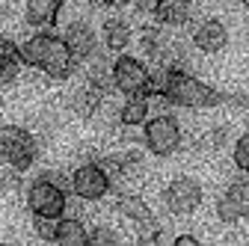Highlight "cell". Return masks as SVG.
Instances as JSON below:
<instances>
[{"label": "cell", "mask_w": 249, "mask_h": 246, "mask_svg": "<svg viewBox=\"0 0 249 246\" xmlns=\"http://www.w3.org/2000/svg\"><path fill=\"white\" fill-rule=\"evenodd\" d=\"M21 63L42 69L53 80H66V77H71L77 59L71 56L66 39H59L53 33H36L21 45Z\"/></svg>", "instance_id": "cell-1"}, {"label": "cell", "mask_w": 249, "mask_h": 246, "mask_svg": "<svg viewBox=\"0 0 249 246\" xmlns=\"http://www.w3.org/2000/svg\"><path fill=\"white\" fill-rule=\"evenodd\" d=\"M163 98L169 104H178V107L205 110V107L223 104L229 95H223V92H216L213 86L202 83L199 77L187 74L184 69H169V80H166V89H163Z\"/></svg>", "instance_id": "cell-2"}, {"label": "cell", "mask_w": 249, "mask_h": 246, "mask_svg": "<svg viewBox=\"0 0 249 246\" xmlns=\"http://www.w3.org/2000/svg\"><path fill=\"white\" fill-rule=\"evenodd\" d=\"M39 155V142L21 125H3L0 128V158H3L12 169L24 172L36 163Z\"/></svg>", "instance_id": "cell-3"}, {"label": "cell", "mask_w": 249, "mask_h": 246, "mask_svg": "<svg viewBox=\"0 0 249 246\" xmlns=\"http://www.w3.org/2000/svg\"><path fill=\"white\" fill-rule=\"evenodd\" d=\"M27 208L33 211V217H62L69 208V199H66V187L51 178H39L30 184L27 190Z\"/></svg>", "instance_id": "cell-4"}, {"label": "cell", "mask_w": 249, "mask_h": 246, "mask_svg": "<svg viewBox=\"0 0 249 246\" xmlns=\"http://www.w3.org/2000/svg\"><path fill=\"white\" fill-rule=\"evenodd\" d=\"M145 145L151 155H158V158H169L178 151L181 145V125H178V119L175 116H154L145 122Z\"/></svg>", "instance_id": "cell-5"}, {"label": "cell", "mask_w": 249, "mask_h": 246, "mask_svg": "<svg viewBox=\"0 0 249 246\" xmlns=\"http://www.w3.org/2000/svg\"><path fill=\"white\" fill-rule=\"evenodd\" d=\"M116 211L122 213L124 220H131V223L137 226L140 240H145V243L160 240V226H158V220H154L151 208H148L140 196H134V193H122V196L116 199Z\"/></svg>", "instance_id": "cell-6"}, {"label": "cell", "mask_w": 249, "mask_h": 246, "mask_svg": "<svg viewBox=\"0 0 249 246\" xmlns=\"http://www.w3.org/2000/svg\"><path fill=\"white\" fill-rule=\"evenodd\" d=\"M110 184L113 181H110V175H107V169L101 163H83L71 175V190L83 202H98V199H104L110 193Z\"/></svg>", "instance_id": "cell-7"}, {"label": "cell", "mask_w": 249, "mask_h": 246, "mask_svg": "<svg viewBox=\"0 0 249 246\" xmlns=\"http://www.w3.org/2000/svg\"><path fill=\"white\" fill-rule=\"evenodd\" d=\"M163 202L172 213L178 217H187L202 205V184L190 175H178L169 181V187L163 190Z\"/></svg>", "instance_id": "cell-8"}, {"label": "cell", "mask_w": 249, "mask_h": 246, "mask_svg": "<svg viewBox=\"0 0 249 246\" xmlns=\"http://www.w3.org/2000/svg\"><path fill=\"white\" fill-rule=\"evenodd\" d=\"M113 86L124 95H145V86H148V69L142 59L122 53L116 63H113Z\"/></svg>", "instance_id": "cell-9"}, {"label": "cell", "mask_w": 249, "mask_h": 246, "mask_svg": "<svg viewBox=\"0 0 249 246\" xmlns=\"http://www.w3.org/2000/svg\"><path fill=\"white\" fill-rule=\"evenodd\" d=\"M216 217L223 223H240L249 217V184L234 181L223 190V196L216 199Z\"/></svg>", "instance_id": "cell-10"}, {"label": "cell", "mask_w": 249, "mask_h": 246, "mask_svg": "<svg viewBox=\"0 0 249 246\" xmlns=\"http://www.w3.org/2000/svg\"><path fill=\"white\" fill-rule=\"evenodd\" d=\"M193 45L205 53H220L229 45V30L223 21L216 18H205L196 30H193Z\"/></svg>", "instance_id": "cell-11"}, {"label": "cell", "mask_w": 249, "mask_h": 246, "mask_svg": "<svg viewBox=\"0 0 249 246\" xmlns=\"http://www.w3.org/2000/svg\"><path fill=\"white\" fill-rule=\"evenodd\" d=\"M62 39H66V45H69V51H71V56L77 59V63H86V59L95 53V33H92V27L83 24V21L69 24V30H66Z\"/></svg>", "instance_id": "cell-12"}, {"label": "cell", "mask_w": 249, "mask_h": 246, "mask_svg": "<svg viewBox=\"0 0 249 246\" xmlns=\"http://www.w3.org/2000/svg\"><path fill=\"white\" fill-rule=\"evenodd\" d=\"M59 9H62V0H27V3H24L27 24H33V27H45V30L56 24Z\"/></svg>", "instance_id": "cell-13"}, {"label": "cell", "mask_w": 249, "mask_h": 246, "mask_svg": "<svg viewBox=\"0 0 249 246\" xmlns=\"http://www.w3.org/2000/svg\"><path fill=\"white\" fill-rule=\"evenodd\" d=\"M101 101H104V89L92 86V83L86 80V86H80L74 95H71V110H74L80 119H92V116L98 113Z\"/></svg>", "instance_id": "cell-14"}, {"label": "cell", "mask_w": 249, "mask_h": 246, "mask_svg": "<svg viewBox=\"0 0 249 246\" xmlns=\"http://www.w3.org/2000/svg\"><path fill=\"white\" fill-rule=\"evenodd\" d=\"M154 15L166 27H184L193 15V6H190V0H160Z\"/></svg>", "instance_id": "cell-15"}, {"label": "cell", "mask_w": 249, "mask_h": 246, "mask_svg": "<svg viewBox=\"0 0 249 246\" xmlns=\"http://www.w3.org/2000/svg\"><path fill=\"white\" fill-rule=\"evenodd\" d=\"M148 119V98L145 95H128V101L119 110V122L124 128H137Z\"/></svg>", "instance_id": "cell-16"}, {"label": "cell", "mask_w": 249, "mask_h": 246, "mask_svg": "<svg viewBox=\"0 0 249 246\" xmlns=\"http://www.w3.org/2000/svg\"><path fill=\"white\" fill-rule=\"evenodd\" d=\"M56 243H66V246L89 243V231H86L83 223L74 220V217H59V226H56Z\"/></svg>", "instance_id": "cell-17"}, {"label": "cell", "mask_w": 249, "mask_h": 246, "mask_svg": "<svg viewBox=\"0 0 249 246\" xmlns=\"http://www.w3.org/2000/svg\"><path fill=\"white\" fill-rule=\"evenodd\" d=\"M104 45H107V51H124L131 45V27L122 18H110L104 24Z\"/></svg>", "instance_id": "cell-18"}, {"label": "cell", "mask_w": 249, "mask_h": 246, "mask_svg": "<svg viewBox=\"0 0 249 246\" xmlns=\"http://www.w3.org/2000/svg\"><path fill=\"white\" fill-rule=\"evenodd\" d=\"M86 80L92 83V86H98V89H110L113 86V66L107 63L104 56H98V53H92L89 56V71H86Z\"/></svg>", "instance_id": "cell-19"}, {"label": "cell", "mask_w": 249, "mask_h": 246, "mask_svg": "<svg viewBox=\"0 0 249 246\" xmlns=\"http://www.w3.org/2000/svg\"><path fill=\"white\" fill-rule=\"evenodd\" d=\"M0 66H21V48L6 36H0Z\"/></svg>", "instance_id": "cell-20"}, {"label": "cell", "mask_w": 249, "mask_h": 246, "mask_svg": "<svg viewBox=\"0 0 249 246\" xmlns=\"http://www.w3.org/2000/svg\"><path fill=\"white\" fill-rule=\"evenodd\" d=\"M226 128H213V131H208V134H202L199 137V151H220L223 148V142H226Z\"/></svg>", "instance_id": "cell-21"}, {"label": "cell", "mask_w": 249, "mask_h": 246, "mask_svg": "<svg viewBox=\"0 0 249 246\" xmlns=\"http://www.w3.org/2000/svg\"><path fill=\"white\" fill-rule=\"evenodd\" d=\"M18 187H21V172L18 169H3L0 172V196H12V193H18Z\"/></svg>", "instance_id": "cell-22"}, {"label": "cell", "mask_w": 249, "mask_h": 246, "mask_svg": "<svg viewBox=\"0 0 249 246\" xmlns=\"http://www.w3.org/2000/svg\"><path fill=\"white\" fill-rule=\"evenodd\" d=\"M56 226H59V217H36L33 220V228L42 240H56Z\"/></svg>", "instance_id": "cell-23"}, {"label": "cell", "mask_w": 249, "mask_h": 246, "mask_svg": "<svg viewBox=\"0 0 249 246\" xmlns=\"http://www.w3.org/2000/svg\"><path fill=\"white\" fill-rule=\"evenodd\" d=\"M231 158H234V166L249 172V131L234 142V151H231Z\"/></svg>", "instance_id": "cell-24"}, {"label": "cell", "mask_w": 249, "mask_h": 246, "mask_svg": "<svg viewBox=\"0 0 249 246\" xmlns=\"http://www.w3.org/2000/svg\"><path fill=\"white\" fill-rule=\"evenodd\" d=\"M116 240H119V234L113 228H107V226H98V228L89 231V243H95V246H110Z\"/></svg>", "instance_id": "cell-25"}, {"label": "cell", "mask_w": 249, "mask_h": 246, "mask_svg": "<svg viewBox=\"0 0 249 246\" xmlns=\"http://www.w3.org/2000/svg\"><path fill=\"white\" fill-rule=\"evenodd\" d=\"M128 3H131L137 12H154V9H158V3H160V0H128Z\"/></svg>", "instance_id": "cell-26"}, {"label": "cell", "mask_w": 249, "mask_h": 246, "mask_svg": "<svg viewBox=\"0 0 249 246\" xmlns=\"http://www.w3.org/2000/svg\"><path fill=\"white\" fill-rule=\"evenodd\" d=\"M199 240L193 237V234H181V237H175V246H196Z\"/></svg>", "instance_id": "cell-27"}, {"label": "cell", "mask_w": 249, "mask_h": 246, "mask_svg": "<svg viewBox=\"0 0 249 246\" xmlns=\"http://www.w3.org/2000/svg\"><path fill=\"white\" fill-rule=\"evenodd\" d=\"M122 0H92V6H98V9H110V6H119Z\"/></svg>", "instance_id": "cell-28"}, {"label": "cell", "mask_w": 249, "mask_h": 246, "mask_svg": "<svg viewBox=\"0 0 249 246\" xmlns=\"http://www.w3.org/2000/svg\"><path fill=\"white\" fill-rule=\"evenodd\" d=\"M243 6H246V12H249V0H243Z\"/></svg>", "instance_id": "cell-29"}]
</instances>
